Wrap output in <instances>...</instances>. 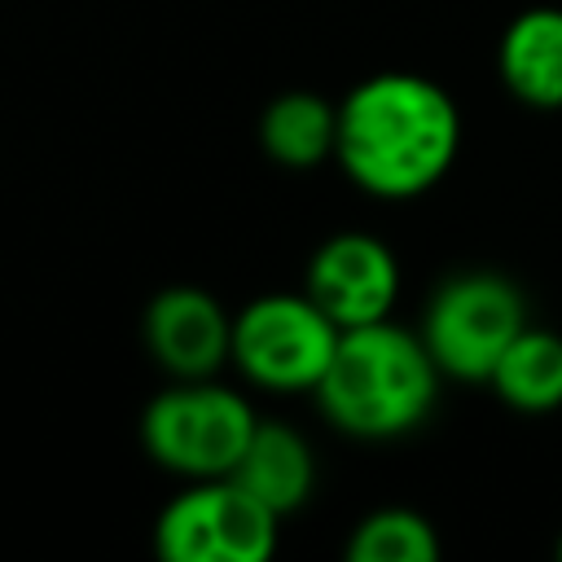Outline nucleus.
Listing matches in <instances>:
<instances>
[{"mask_svg":"<svg viewBox=\"0 0 562 562\" xmlns=\"http://www.w3.org/2000/svg\"><path fill=\"white\" fill-rule=\"evenodd\" d=\"M461 145V114L448 88L413 70H378L338 101L334 162L386 202L435 189Z\"/></svg>","mask_w":562,"mask_h":562,"instance_id":"1","label":"nucleus"},{"mask_svg":"<svg viewBox=\"0 0 562 562\" xmlns=\"http://www.w3.org/2000/svg\"><path fill=\"white\" fill-rule=\"evenodd\" d=\"M487 386L496 391L501 404L518 413L562 408V334L527 325L496 360Z\"/></svg>","mask_w":562,"mask_h":562,"instance_id":"12","label":"nucleus"},{"mask_svg":"<svg viewBox=\"0 0 562 562\" xmlns=\"http://www.w3.org/2000/svg\"><path fill=\"white\" fill-rule=\"evenodd\" d=\"M255 408L241 391L215 378H189L162 386L140 413V443L154 465L180 479H224L233 474L250 430Z\"/></svg>","mask_w":562,"mask_h":562,"instance_id":"3","label":"nucleus"},{"mask_svg":"<svg viewBox=\"0 0 562 562\" xmlns=\"http://www.w3.org/2000/svg\"><path fill=\"white\" fill-rule=\"evenodd\" d=\"M338 334L342 329L307 294H290V290L259 294L233 312L228 364L246 382L277 395L316 391V382L334 360Z\"/></svg>","mask_w":562,"mask_h":562,"instance_id":"5","label":"nucleus"},{"mask_svg":"<svg viewBox=\"0 0 562 562\" xmlns=\"http://www.w3.org/2000/svg\"><path fill=\"white\" fill-rule=\"evenodd\" d=\"M558 558H562V536H558Z\"/></svg>","mask_w":562,"mask_h":562,"instance_id":"14","label":"nucleus"},{"mask_svg":"<svg viewBox=\"0 0 562 562\" xmlns=\"http://www.w3.org/2000/svg\"><path fill=\"white\" fill-rule=\"evenodd\" d=\"M228 479L241 483L255 501H263L277 518H285L299 505H307L316 487V461H312L307 439L294 426L259 417Z\"/></svg>","mask_w":562,"mask_h":562,"instance_id":"9","label":"nucleus"},{"mask_svg":"<svg viewBox=\"0 0 562 562\" xmlns=\"http://www.w3.org/2000/svg\"><path fill=\"white\" fill-rule=\"evenodd\" d=\"M501 83L531 110H562V9H522L496 44Z\"/></svg>","mask_w":562,"mask_h":562,"instance_id":"10","label":"nucleus"},{"mask_svg":"<svg viewBox=\"0 0 562 562\" xmlns=\"http://www.w3.org/2000/svg\"><path fill=\"white\" fill-rule=\"evenodd\" d=\"M439 364L422 334L386 321L338 334L334 360L316 382L321 413L356 439H395L417 430L439 400Z\"/></svg>","mask_w":562,"mask_h":562,"instance_id":"2","label":"nucleus"},{"mask_svg":"<svg viewBox=\"0 0 562 562\" xmlns=\"http://www.w3.org/2000/svg\"><path fill=\"white\" fill-rule=\"evenodd\" d=\"M527 329V299L505 272H452L426 303L422 342L452 382H487L505 347Z\"/></svg>","mask_w":562,"mask_h":562,"instance_id":"4","label":"nucleus"},{"mask_svg":"<svg viewBox=\"0 0 562 562\" xmlns=\"http://www.w3.org/2000/svg\"><path fill=\"white\" fill-rule=\"evenodd\" d=\"M145 351L171 378H215L233 356V316L198 285H167L140 316Z\"/></svg>","mask_w":562,"mask_h":562,"instance_id":"8","label":"nucleus"},{"mask_svg":"<svg viewBox=\"0 0 562 562\" xmlns=\"http://www.w3.org/2000/svg\"><path fill=\"white\" fill-rule=\"evenodd\" d=\"M281 518L241 483L193 479L158 509L154 549L167 562H268L277 553Z\"/></svg>","mask_w":562,"mask_h":562,"instance_id":"6","label":"nucleus"},{"mask_svg":"<svg viewBox=\"0 0 562 562\" xmlns=\"http://www.w3.org/2000/svg\"><path fill=\"white\" fill-rule=\"evenodd\" d=\"M347 558L351 562H435L439 558V536L430 518L404 505H386L364 514L351 536H347Z\"/></svg>","mask_w":562,"mask_h":562,"instance_id":"13","label":"nucleus"},{"mask_svg":"<svg viewBox=\"0 0 562 562\" xmlns=\"http://www.w3.org/2000/svg\"><path fill=\"white\" fill-rule=\"evenodd\" d=\"M303 294L338 329L386 321L400 299V259L373 233H360V228L334 233L312 250Z\"/></svg>","mask_w":562,"mask_h":562,"instance_id":"7","label":"nucleus"},{"mask_svg":"<svg viewBox=\"0 0 562 562\" xmlns=\"http://www.w3.org/2000/svg\"><path fill=\"white\" fill-rule=\"evenodd\" d=\"M334 140H338V101H329L321 92L290 88V92L272 97L259 114L263 154L290 171H307V167H321L325 158H334Z\"/></svg>","mask_w":562,"mask_h":562,"instance_id":"11","label":"nucleus"}]
</instances>
